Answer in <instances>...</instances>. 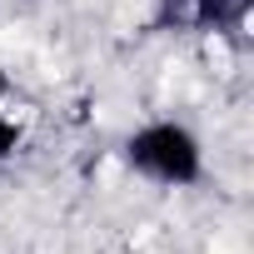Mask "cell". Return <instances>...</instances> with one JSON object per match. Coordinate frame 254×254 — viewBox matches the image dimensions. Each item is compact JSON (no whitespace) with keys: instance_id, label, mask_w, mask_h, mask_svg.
Returning <instances> with one entry per match:
<instances>
[{"instance_id":"7a4b0ae2","label":"cell","mask_w":254,"mask_h":254,"mask_svg":"<svg viewBox=\"0 0 254 254\" xmlns=\"http://www.w3.org/2000/svg\"><path fill=\"white\" fill-rule=\"evenodd\" d=\"M244 15V0H160L165 30H229Z\"/></svg>"},{"instance_id":"6da1fadb","label":"cell","mask_w":254,"mask_h":254,"mask_svg":"<svg viewBox=\"0 0 254 254\" xmlns=\"http://www.w3.org/2000/svg\"><path fill=\"white\" fill-rule=\"evenodd\" d=\"M125 160L135 175L155 180V185H199L204 175V145L190 125L180 120H150L125 140Z\"/></svg>"},{"instance_id":"3957f363","label":"cell","mask_w":254,"mask_h":254,"mask_svg":"<svg viewBox=\"0 0 254 254\" xmlns=\"http://www.w3.org/2000/svg\"><path fill=\"white\" fill-rule=\"evenodd\" d=\"M30 125H35V100H30L20 85L0 80V165H5V160L25 145Z\"/></svg>"}]
</instances>
